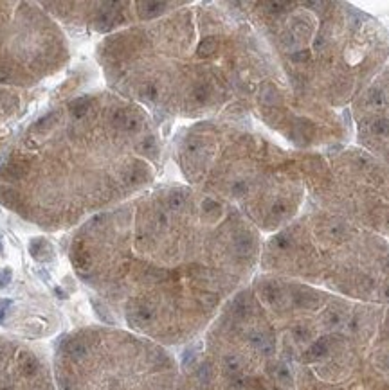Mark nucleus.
I'll use <instances>...</instances> for the list:
<instances>
[{
  "instance_id": "20e7f679",
  "label": "nucleus",
  "mask_w": 389,
  "mask_h": 390,
  "mask_svg": "<svg viewBox=\"0 0 389 390\" xmlns=\"http://www.w3.org/2000/svg\"><path fill=\"white\" fill-rule=\"evenodd\" d=\"M358 135L369 151L389 162V69L355 99Z\"/></svg>"
},
{
  "instance_id": "f03ea898",
  "label": "nucleus",
  "mask_w": 389,
  "mask_h": 390,
  "mask_svg": "<svg viewBox=\"0 0 389 390\" xmlns=\"http://www.w3.org/2000/svg\"><path fill=\"white\" fill-rule=\"evenodd\" d=\"M267 268L364 304L389 306V243L326 211L299 216L271 241Z\"/></svg>"
},
{
  "instance_id": "7ed1b4c3",
  "label": "nucleus",
  "mask_w": 389,
  "mask_h": 390,
  "mask_svg": "<svg viewBox=\"0 0 389 390\" xmlns=\"http://www.w3.org/2000/svg\"><path fill=\"white\" fill-rule=\"evenodd\" d=\"M303 177L326 213L371 232H389V166L369 153L308 157L303 162Z\"/></svg>"
},
{
  "instance_id": "39448f33",
  "label": "nucleus",
  "mask_w": 389,
  "mask_h": 390,
  "mask_svg": "<svg viewBox=\"0 0 389 390\" xmlns=\"http://www.w3.org/2000/svg\"><path fill=\"white\" fill-rule=\"evenodd\" d=\"M351 390H389V376H371L357 383Z\"/></svg>"
},
{
  "instance_id": "f257e3e1",
  "label": "nucleus",
  "mask_w": 389,
  "mask_h": 390,
  "mask_svg": "<svg viewBox=\"0 0 389 390\" xmlns=\"http://www.w3.org/2000/svg\"><path fill=\"white\" fill-rule=\"evenodd\" d=\"M287 15L279 36L281 51L296 86L297 105L313 130L312 113L357 99L386 58V38L373 22H364L350 7L301 4L281 9Z\"/></svg>"
}]
</instances>
